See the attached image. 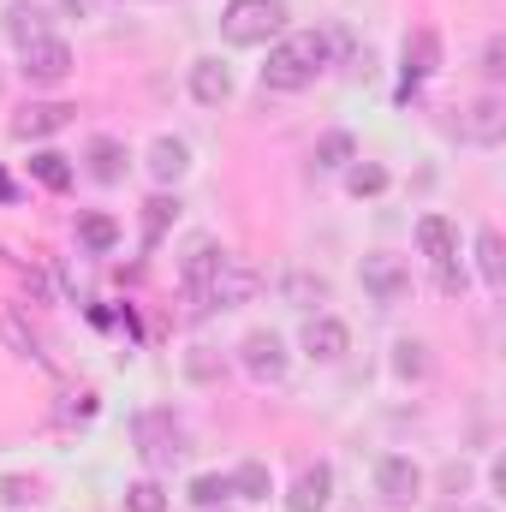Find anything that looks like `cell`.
<instances>
[{"label":"cell","instance_id":"cell-1","mask_svg":"<svg viewBox=\"0 0 506 512\" xmlns=\"http://www.w3.org/2000/svg\"><path fill=\"white\" fill-rule=\"evenodd\" d=\"M334 30H298V36H280L274 48H268V60H262V90H274V96H292V90H310L328 66H334Z\"/></svg>","mask_w":506,"mask_h":512},{"label":"cell","instance_id":"cell-2","mask_svg":"<svg viewBox=\"0 0 506 512\" xmlns=\"http://www.w3.org/2000/svg\"><path fill=\"white\" fill-rule=\"evenodd\" d=\"M286 0H227L221 6V36L233 48H262V42H280L286 36Z\"/></svg>","mask_w":506,"mask_h":512},{"label":"cell","instance_id":"cell-3","mask_svg":"<svg viewBox=\"0 0 506 512\" xmlns=\"http://www.w3.org/2000/svg\"><path fill=\"white\" fill-rule=\"evenodd\" d=\"M131 435H137V453H143V465H173L179 453H185V423L167 411V405H155V411H137V423H131Z\"/></svg>","mask_w":506,"mask_h":512},{"label":"cell","instance_id":"cell-4","mask_svg":"<svg viewBox=\"0 0 506 512\" xmlns=\"http://www.w3.org/2000/svg\"><path fill=\"white\" fill-rule=\"evenodd\" d=\"M358 280H364V292L376 298L381 310L411 298V268H405V256H393V251H370L358 262Z\"/></svg>","mask_w":506,"mask_h":512},{"label":"cell","instance_id":"cell-5","mask_svg":"<svg viewBox=\"0 0 506 512\" xmlns=\"http://www.w3.org/2000/svg\"><path fill=\"white\" fill-rule=\"evenodd\" d=\"M221 262H227L221 239H209V233L185 239V256H179V280H185V292H191V304H197V310H209V286H215Z\"/></svg>","mask_w":506,"mask_h":512},{"label":"cell","instance_id":"cell-6","mask_svg":"<svg viewBox=\"0 0 506 512\" xmlns=\"http://www.w3.org/2000/svg\"><path fill=\"white\" fill-rule=\"evenodd\" d=\"M18 72H24L30 90H54V84L72 78V48H66L60 36H42V42L18 48Z\"/></svg>","mask_w":506,"mask_h":512},{"label":"cell","instance_id":"cell-7","mask_svg":"<svg viewBox=\"0 0 506 512\" xmlns=\"http://www.w3.org/2000/svg\"><path fill=\"white\" fill-rule=\"evenodd\" d=\"M239 364H245L251 382H286L292 352H286V340H280L274 328H251V334L239 340Z\"/></svg>","mask_w":506,"mask_h":512},{"label":"cell","instance_id":"cell-8","mask_svg":"<svg viewBox=\"0 0 506 512\" xmlns=\"http://www.w3.org/2000/svg\"><path fill=\"white\" fill-rule=\"evenodd\" d=\"M298 346H304V358H310V364H340V358L352 352V328H346L340 316L316 310V316H304V328H298Z\"/></svg>","mask_w":506,"mask_h":512},{"label":"cell","instance_id":"cell-9","mask_svg":"<svg viewBox=\"0 0 506 512\" xmlns=\"http://www.w3.org/2000/svg\"><path fill=\"white\" fill-rule=\"evenodd\" d=\"M376 495L387 507H417V501H423V465H417L411 453L376 459Z\"/></svg>","mask_w":506,"mask_h":512},{"label":"cell","instance_id":"cell-10","mask_svg":"<svg viewBox=\"0 0 506 512\" xmlns=\"http://www.w3.org/2000/svg\"><path fill=\"white\" fill-rule=\"evenodd\" d=\"M399 72H405V96H411L417 84H429V78L441 72V36H435L429 24L405 30V42H399Z\"/></svg>","mask_w":506,"mask_h":512},{"label":"cell","instance_id":"cell-11","mask_svg":"<svg viewBox=\"0 0 506 512\" xmlns=\"http://www.w3.org/2000/svg\"><path fill=\"white\" fill-rule=\"evenodd\" d=\"M256 292H262V274H256L251 262L227 256L221 274H215V286H209V310H239V304H251Z\"/></svg>","mask_w":506,"mask_h":512},{"label":"cell","instance_id":"cell-12","mask_svg":"<svg viewBox=\"0 0 506 512\" xmlns=\"http://www.w3.org/2000/svg\"><path fill=\"white\" fill-rule=\"evenodd\" d=\"M0 36H6L12 48H30V42L54 36V12H48L42 0H12V6L0 12Z\"/></svg>","mask_w":506,"mask_h":512},{"label":"cell","instance_id":"cell-13","mask_svg":"<svg viewBox=\"0 0 506 512\" xmlns=\"http://www.w3.org/2000/svg\"><path fill=\"white\" fill-rule=\"evenodd\" d=\"M126 167H131V149H126V137H90L84 143V173L96 179V185H120L126 179Z\"/></svg>","mask_w":506,"mask_h":512},{"label":"cell","instance_id":"cell-14","mask_svg":"<svg viewBox=\"0 0 506 512\" xmlns=\"http://www.w3.org/2000/svg\"><path fill=\"white\" fill-rule=\"evenodd\" d=\"M191 102H203V108H227L233 102V72H227L221 54L191 60Z\"/></svg>","mask_w":506,"mask_h":512},{"label":"cell","instance_id":"cell-15","mask_svg":"<svg viewBox=\"0 0 506 512\" xmlns=\"http://www.w3.org/2000/svg\"><path fill=\"white\" fill-rule=\"evenodd\" d=\"M334 501V465H304L298 477H292V489H286V512H322Z\"/></svg>","mask_w":506,"mask_h":512},{"label":"cell","instance_id":"cell-16","mask_svg":"<svg viewBox=\"0 0 506 512\" xmlns=\"http://www.w3.org/2000/svg\"><path fill=\"white\" fill-rule=\"evenodd\" d=\"M72 114H78L72 102H30V108H24V114L12 120V137H18V143L54 137V131H66V126H72Z\"/></svg>","mask_w":506,"mask_h":512},{"label":"cell","instance_id":"cell-17","mask_svg":"<svg viewBox=\"0 0 506 512\" xmlns=\"http://www.w3.org/2000/svg\"><path fill=\"white\" fill-rule=\"evenodd\" d=\"M143 167H149V179H155L161 191L179 185V179L191 173V149H185V137H155L149 155H143Z\"/></svg>","mask_w":506,"mask_h":512},{"label":"cell","instance_id":"cell-18","mask_svg":"<svg viewBox=\"0 0 506 512\" xmlns=\"http://www.w3.org/2000/svg\"><path fill=\"white\" fill-rule=\"evenodd\" d=\"M465 137L483 143V149H495V143L506 137V96H495V90L477 96V102L465 108Z\"/></svg>","mask_w":506,"mask_h":512},{"label":"cell","instance_id":"cell-19","mask_svg":"<svg viewBox=\"0 0 506 512\" xmlns=\"http://www.w3.org/2000/svg\"><path fill=\"white\" fill-rule=\"evenodd\" d=\"M280 292H286V304H292V310H304V316H316V310L334 298L328 274H310V268H292V274L280 280Z\"/></svg>","mask_w":506,"mask_h":512},{"label":"cell","instance_id":"cell-20","mask_svg":"<svg viewBox=\"0 0 506 512\" xmlns=\"http://www.w3.org/2000/svg\"><path fill=\"white\" fill-rule=\"evenodd\" d=\"M352 161H358V137L352 131H322L316 149H310V167L316 173H346Z\"/></svg>","mask_w":506,"mask_h":512},{"label":"cell","instance_id":"cell-21","mask_svg":"<svg viewBox=\"0 0 506 512\" xmlns=\"http://www.w3.org/2000/svg\"><path fill=\"white\" fill-rule=\"evenodd\" d=\"M417 251L429 256V262L459 256V227H453L447 215H423V221H417Z\"/></svg>","mask_w":506,"mask_h":512},{"label":"cell","instance_id":"cell-22","mask_svg":"<svg viewBox=\"0 0 506 512\" xmlns=\"http://www.w3.org/2000/svg\"><path fill=\"white\" fill-rule=\"evenodd\" d=\"M120 221L114 215H102V209H90V215H78V245L90 256H108V251H120Z\"/></svg>","mask_w":506,"mask_h":512},{"label":"cell","instance_id":"cell-23","mask_svg":"<svg viewBox=\"0 0 506 512\" xmlns=\"http://www.w3.org/2000/svg\"><path fill=\"white\" fill-rule=\"evenodd\" d=\"M179 209H185V203H179L173 191H155V197L143 203V251H155V245L167 239V227L179 221Z\"/></svg>","mask_w":506,"mask_h":512},{"label":"cell","instance_id":"cell-24","mask_svg":"<svg viewBox=\"0 0 506 512\" xmlns=\"http://www.w3.org/2000/svg\"><path fill=\"white\" fill-rule=\"evenodd\" d=\"M185 501H191L197 512L227 507V501H233V477H227V471H197V477L185 483Z\"/></svg>","mask_w":506,"mask_h":512},{"label":"cell","instance_id":"cell-25","mask_svg":"<svg viewBox=\"0 0 506 512\" xmlns=\"http://www.w3.org/2000/svg\"><path fill=\"white\" fill-rule=\"evenodd\" d=\"M30 179H36L42 191H66V185L78 179V167H72V155H60V149H36V155H30Z\"/></svg>","mask_w":506,"mask_h":512},{"label":"cell","instance_id":"cell-26","mask_svg":"<svg viewBox=\"0 0 506 512\" xmlns=\"http://www.w3.org/2000/svg\"><path fill=\"white\" fill-rule=\"evenodd\" d=\"M227 477H233V501H268L274 495V471L262 459H239Z\"/></svg>","mask_w":506,"mask_h":512},{"label":"cell","instance_id":"cell-27","mask_svg":"<svg viewBox=\"0 0 506 512\" xmlns=\"http://www.w3.org/2000/svg\"><path fill=\"white\" fill-rule=\"evenodd\" d=\"M477 274H483V286H495V292L506 286V245H501L495 227L477 233Z\"/></svg>","mask_w":506,"mask_h":512},{"label":"cell","instance_id":"cell-28","mask_svg":"<svg viewBox=\"0 0 506 512\" xmlns=\"http://www.w3.org/2000/svg\"><path fill=\"white\" fill-rule=\"evenodd\" d=\"M429 370H435V358H429L423 340H393V376L399 382H423Z\"/></svg>","mask_w":506,"mask_h":512},{"label":"cell","instance_id":"cell-29","mask_svg":"<svg viewBox=\"0 0 506 512\" xmlns=\"http://www.w3.org/2000/svg\"><path fill=\"white\" fill-rule=\"evenodd\" d=\"M387 185H393V179H387L381 161H364V155H358V161L346 167V191H352V197H381Z\"/></svg>","mask_w":506,"mask_h":512},{"label":"cell","instance_id":"cell-30","mask_svg":"<svg viewBox=\"0 0 506 512\" xmlns=\"http://www.w3.org/2000/svg\"><path fill=\"white\" fill-rule=\"evenodd\" d=\"M0 340H6V346H12V352H18V358H36V364H42V346H36V334H30V328H24V316H18V310H12V304H6V310H0Z\"/></svg>","mask_w":506,"mask_h":512},{"label":"cell","instance_id":"cell-31","mask_svg":"<svg viewBox=\"0 0 506 512\" xmlns=\"http://www.w3.org/2000/svg\"><path fill=\"white\" fill-rule=\"evenodd\" d=\"M126 512H167V489L155 477H137L126 489Z\"/></svg>","mask_w":506,"mask_h":512},{"label":"cell","instance_id":"cell-32","mask_svg":"<svg viewBox=\"0 0 506 512\" xmlns=\"http://www.w3.org/2000/svg\"><path fill=\"white\" fill-rule=\"evenodd\" d=\"M185 376H191V382H221V358H215L209 346H191V352H185Z\"/></svg>","mask_w":506,"mask_h":512},{"label":"cell","instance_id":"cell-33","mask_svg":"<svg viewBox=\"0 0 506 512\" xmlns=\"http://www.w3.org/2000/svg\"><path fill=\"white\" fill-rule=\"evenodd\" d=\"M435 286H441L447 298H459V292L471 286V274H465V262H459V256H447V262H435Z\"/></svg>","mask_w":506,"mask_h":512},{"label":"cell","instance_id":"cell-34","mask_svg":"<svg viewBox=\"0 0 506 512\" xmlns=\"http://www.w3.org/2000/svg\"><path fill=\"white\" fill-rule=\"evenodd\" d=\"M483 78H489V84L506 78V36H489V42H483Z\"/></svg>","mask_w":506,"mask_h":512},{"label":"cell","instance_id":"cell-35","mask_svg":"<svg viewBox=\"0 0 506 512\" xmlns=\"http://www.w3.org/2000/svg\"><path fill=\"white\" fill-rule=\"evenodd\" d=\"M0 501L6 507H24V501H36V483L30 477H0Z\"/></svg>","mask_w":506,"mask_h":512},{"label":"cell","instance_id":"cell-36","mask_svg":"<svg viewBox=\"0 0 506 512\" xmlns=\"http://www.w3.org/2000/svg\"><path fill=\"white\" fill-rule=\"evenodd\" d=\"M441 489H447V495H453V501H459V495H465V489H471V465H465V459H453V465H447V471H441Z\"/></svg>","mask_w":506,"mask_h":512},{"label":"cell","instance_id":"cell-37","mask_svg":"<svg viewBox=\"0 0 506 512\" xmlns=\"http://www.w3.org/2000/svg\"><path fill=\"white\" fill-rule=\"evenodd\" d=\"M0 203H12V185H6V173H0Z\"/></svg>","mask_w":506,"mask_h":512},{"label":"cell","instance_id":"cell-38","mask_svg":"<svg viewBox=\"0 0 506 512\" xmlns=\"http://www.w3.org/2000/svg\"><path fill=\"white\" fill-rule=\"evenodd\" d=\"M447 512H495V507H447Z\"/></svg>","mask_w":506,"mask_h":512},{"label":"cell","instance_id":"cell-39","mask_svg":"<svg viewBox=\"0 0 506 512\" xmlns=\"http://www.w3.org/2000/svg\"><path fill=\"white\" fill-rule=\"evenodd\" d=\"M215 512H227V507H215Z\"/></svg>","mask_w":506,"mask_h":512}]
</instances>
